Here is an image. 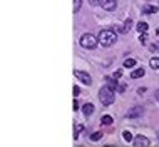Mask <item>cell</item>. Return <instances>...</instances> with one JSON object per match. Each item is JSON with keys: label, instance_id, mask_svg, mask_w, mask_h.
<instances>
[{"label": "cell", "instance_id": "cell-1", "mask_svg": "<svg viewBox=\"0 0 159 147\" xmlns=\"http://www.w3.org/2000/svg\"><path fill=\"white\" fill-rule=\"evenodd\" d=\"M97 40L102 47H111V45H114L117 42V35H116V32L112 29H104V30L99 32Z\"/></svg>", "mask_w": 159, "mask_h": 147}, {"label": "cell", "instance_id": "cell-2", "mask_svg": "<svg viewBox=\"0 0 159 147\" xmlns=\"http://www.w3.org/2000/svg\"><path fill=\"white\" fill-rule=\"evenodd\" d=\"M99 100H101V104L106 105V107L114 104V100H116V90L111 89L109 85L101 87V90H99Z\"/></svg>", "mask_w": 159, "mask_h": 147}, {"label": "cell", "instance_id": "cell-3", "mask_svg": "<svg viewBox=\"0 0 159 147\" xmlns=\"http://www.w3.org/2000/svg\"><path fill=\"white\" fill-rule=\"evenodd\" d=\"M79 44H81L82 49H96L99 40H97V37H94L92 34H84V35H81V39H79Z\"/></svg>", "mask_w": 159, "mask_h": 147}, {"label": "cell", "instance_id": "cell-4", "mask_svg": "<svg viewBox=\"0 0 159 147\" xmlns=\"http://www.w3.org/2000/svg\"><path fill=\"white\" fill-rule=\"evenodd\" d=\"M74 75H76V77L81 80L82 84H86V85L92 84V77H91L87 72H82V70H74Z\"/></svg>", "mask_w": 159, "mask_h": 147}, {"label": "cell", "instance_id": "cell-5", "mask_svg": "<svg viewBox=\"0 0 159 147\" xmlns=\"http://www.w3.org/2000/svg\"><path fill=\"white\" fill-rule=\"evenodd\" d=\"M99 5L102 7L104 10L107 12H114L117 7V0H99Z\"/></svg>", "mask_w": 159, "mask_h": 147}, {"label": "cell", "instance_id": "cell-6", "mask_svg": "<svg viewBox=\"0 0 159 147\" xmlns=\"http://www.w3.org/2000/svg\"><path fill=\"white\" fill-rule=\"evenodd\" d=\"M142 114H144V109H142V107H132V109L127 110L126 117H127V119H137V117H141Z\"/></svg>", "mask_w": 159, "mask_h": 147}, {"label": "cell", "instance_id": "cell-7", "mask_svg": "<svg viewBox=\"0 0 159 147\" xmlns=\"http://www.w3.org/2000/svg\"><path fill=\"white\" fill-rule=\"evenodd\" d=\"M149 144H151V141H149L147 137H144V136L134 137V147H147Z\"/></svg>", "mask_w": 159, "mask_h": 147}, {"label": "cell", "instance_id": "cell-8", "mask_svg": "<svg viewBox=\"0 0 159 147\" xmlns=\"http://www.w3.org/2000/svg\"><path fill=\"white\" fill-rule=\"evenodd\" d=\"M82 112H84V116L89 117V116H92L94 114V104H91V102H87V104L82 107Z\"/></svg>", "mask_w": 159, "mask_h": 147}, {"label": "cell", "instance_id": "cell-9", "mask_svg": "<svg viewBox=\"0 0 159 147\" xmlns=\"http://www.w3.org/2000/svg\"><path fill=\"white\" fill-rule=\"evenodd\" d=\"M158 12V7L156 5H144L142 7V14H146V15H151V14H156Z\"/></svg>", "mask_w": 159, "mask_h": 147}, {"label": "cell", "instance_id": "cell-10", "mask_svg": "<svg viewBox=\"0 0 159 147\" xmlns=\"http://www.w3.org/2000/svg\"><path fill=\"white\" fill-rule=\"evenodd\" d=\"M144 74H146V70H144L142 67H141V69H136V70H132V72H131V79H139V77H144Z\"/></svg>", "mask_w": 159, "mask_h": 147}, {"label": "cell", "instance_id": "cell-11", "mask_svg": "<svg viewBox=\"0 0 159 147\" xmlns=\"http://www.w3.org/2000/svg\"><path fill=\"white\" fill-rule=\"evenodd\" d=\"M106 82H107V85L111 87V89H114V90L119 89V82L116 79H112V77H106Z\"/></svg>", "mask_w": 159, "mask_h": 147}, {"label": "cell", "instance_id": "cell-12", "mask_svg": "<svg viewBox=\"0 0 159 147\" xmlns=\"http://www.w3.org/2000/svg\"><path fill=\"white\" fill-rule=\"evenodd\" d=\"M131 29H132V20H131V19H127V20L124 22L122 29H121V34H127Z\"/></svg>", "mask_w": 159, "mask_h": 147}, {"label": "cell", "instance_id": "cell-13", "mask_svg": "<svg viewBox=\"0 0 159 147\" xmlns=\"http://www.w3.org/2000/svg\"><path fill=\"white\" fill-rule=\"evenodd\" d=\"M136 29H137V32H139V34H147V29H149V25L146 24V22H139Z\"/></svg>", "mask_w": 159, "mask_h": 147}, {"label": "cell", "instance_id": "cell-14", "mask_svg": "<svg viewBox=\"0 0 159 147\" xmlns=\"http://www.w3.org/2000/svg\"><path fill=\"white\" fill-rule=\"evenodd\" d=\"M149 65H151V69L158 70L159 69V57H153L151 60H149Z\"/></svg>", "mask_w": 159, "mask_h": 147}, {"label": "cell", "instance_id": "cell-15", "mask_svg": "<svg viewBox=\"0 0 159 147\" xmlns=\"http://www.w3.org/2000/svg\"><path fill=\"white\" fill-rule=\"evenodd\" d=\"M82 7V0H74V14H79Z\"/></svg>", "mask_w": 159, "mask_h": 147}, {"label": "cell", "instance_id": "cell-16", "mask_svg": "<svg viewBox=\"0 0 159 147\" xmlns=\"http://www.w3.org/2000/svg\"><path fill=\"white\" fill-rule=\"evenodd\" d=\"M101 124H104V126H111V124H112V117H111V116H104L102 119H101Z\"/></svg>", "mask_w": 159, "mask_h": 147}, {"label": "cell", "instance_id": "cell-17", "mask_svg": "<svg viewBox=\"0 0 159 147\" xmlns=\"http://www.w3.org/2000/svg\"><path fill=\"white\" fill-rule=\"evenodd\" d=\"M122 136H124V141H127V142L134 141V136H132V132H129V131H124V132H122Z\"/></svg>", "mask_w": 159, "mask_h": 147}, {"label": "cell", "instance_id": "cell-18", "mask_svg": "<svg viewBox=\"0 0 159 147\" xmlns=\"http://www.w3.org/2000/svg\"><path fill=\"white\" fill-rule=\"evenodd\" d=\"M136 65V60L134 59H126L124 60V67H134Z\"/></svg>", "mask_w": 159, "mask_h": 147}, {"label": "cell", "instance_id": "cell-19", "mask_svg": "<svg viewBox=\"0 0 159 147\" xmlns=\"http://www.w3.org/2000/svg\"><path fill=\"white\" fill-rule=\"evenodd\" d=\"M82 131H84V126H77L76 129H74V139H77V137H79V134H81Z\"/></svg>", "mask_w": 159, "mask_h": 147}, {"label": "cell", "instance_id": "cell-20", "mask_svg": "<svg viewBox=\"0 0 159 147\" xmlns=\"http://www.w3.org/2000/svg\"><path fill=\"white\" fill-rule=\"evenodd\" d=\"M139 42H141V45H146L147 44V34H141L139 35Z\"/></svg>", "mask_w": 159, "mask_h": 147}, {"label": "cell", "instance_id": "cell-21", "mask_svg": "<svg viewBox=\"0 0 159 147\" xmlns=\"http://www.w3.org/2000/svg\"><path fill=\"white\" fill-rule=\"evenodd\" d=\"M99 139H102V132H94L92 136H91V141H99Z\"/></svg>", "mask_w": 159, "mask_h": 147}, {"label": "cell", "instance_id": "cell-22", "mask_svg": "<svg viewBox=\"0 0 159 147\" xmlns=\"http://www.w3.org/2000/svg\"><path fill=\"white\" fill-rule=\"evenodd\" d=\"M149 49H151V52H156V50H159V42H154L149 45Z\"/></svg>", "mask_w": 159, "mask_h": 147}, {"label": "cell", "instance_id": "cell-23", "mask_svg": "<svg viewBox=\"0 0 159 147\" xmlns=\"http://www.w3.org/2000/svg\"><path fill=\"white\" fill-rule=\"evenodd\" d=\"M72 109H74V112H76V110H79V109H81V105H79V102H77V99H74V102H72Z\"/></svg>", "mask_w": 159, "mask_h": 147}, {"label": "cell", "instance_id": "cell-24", "mask_svg": "<svg viewBox=\"0 0 159 147\" xmlns=\"http://www.w3.org/2000/svg\"><path fill=\"white\" fill-rule=\"evenodd\" d=\"M72 92H74V97H77V95L81 94V89H79L77 85H74V89H72Z\"/></svg>", "mask_w": 159, "mask_h": 147}, {"label": "cell", "instance_id": "cell-25", "mask_svg": "<svg viewBox=\"0 0 159 147\" xmlns=\"http://www.w3.org/2000/svg\"><path fill=\"white\" fill-rule=\"evenodd\" d=\"M121 75H122V69L116 70V74H114V79H121Z\"/></svg>", "mask_w": 159, "mask_h": 147}, {"label": "cell", "instance_id": "cell-26", "mask_svg": "<svg viewBox=\"0 0 159 147\" xmlns=\"http://www.w3.org/2000/svg\"><path fill=\"white\" fill-rule=\"evenodd\" d=\"M144 92H146V87H139V89H137V94L139 95H142Z\"/></svg>", "mask_w": 159, "mask_h": 147}, {"label": "cell", "instance_id": "cell-27", "mask_svg": "<svg viewBox=\"0 0 159 147\" xmlns=\"http://www.w3.org/2000/svg\"><path fill=\"white\" fill-rule=\"evenodd\" d=\"M119 92H124V90H126V85H119Z\"/></svg>", "mask_w": 159, "mask_h": 147}, {"label": "cell", "instance_id": "cell-28", "mask_svg": "<svg viewBox=\"0 0 159 147\" xmlns=\"http://www.w3.org/2000/svg\"><path fill=\"white\" fill-rule=\"evenodd\" d=\"M154 97H156V100H159V90H156V95H154Z\"/></svg>", "mask_w": 159, "mask_h": 147}, {"label": "cell", "instance_id": "cell-29", "mask_svg": "<svg viewBox=\"0 0 159 147\" xmlns=\"http://www.w3.org/2000/svg\"><path fill=\"white\" fill-rule=\"evenodd\" d=\"M156 35H159V29H158V30H156Z\"/></svg>", "mask_w": 159, "mask_h": 147}, {"label": "cell", "instance_id": "cell-30", "mask_svg": "<svg viewBox=\"0 0 159 147\" xmlns=\"http://www.w3.org/2000/svg\"><path fill=\"white\" fill-rule=\"evenodd\" d=\"M158 139H159V132H158Z\"/></svg>", "mask_w": 159, "mask_h": 147}]
</instances>
